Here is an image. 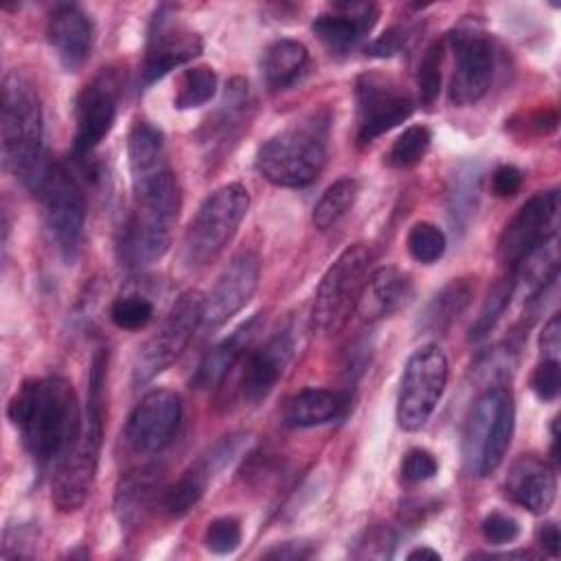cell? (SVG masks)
I'll return each instance as SVG.
<instances>
[{
	"label": "cell",
	"mask_w": 561,
	"mask_h": 561,
	"mask_svg": "<svg viewBox=\"0 0 561 561\" xmlns=\"http://www.w3.org/2000/svg\"><path fill=\"white\" fill-rule=\"evenodd\" d=\"M9 419L39 467H55L72 449L83 425L77 392L59 375L26 379L9 401Z\"/></svg>",
	"instance_id": "obj_1"
},
{
	"label": "cell",
	"mask_w": 561,
	"mask_h": 561,
	"mask_svg": "<svg viewBox=\"0 0 561 561\" xmlns=\"http://www.w3.org/2000/svg\"><path fill=\"white\" fill-rule=\"evenodd\" d=\"M131 210L116 234V254L129 270L162 259L180 215V186L171 167L131 178Z\"/></svg>",
	"instance_id": "obj_2"
},
{
	"label": "cell",
	"mask_w": 561,
	"mask_h": 561,
	"mask_svg": "<svg viewBox=\"0 0 561 561\" xmlns=\"http://www.w3.org/2000/svg\"><path fill=\"white\" fill-rule=\"evenodd\" d=\"M0 140L4 167L37 193L50 171L44 153V114L35 81L24 70H11L2 81Z\"/></svg>",
	"instance_id": "obj_3"
},
{
	"label": "cell",
	"mask_w": 561,
	"mask_h": 561,
	"mask_svg": "<svg viewBox=\"0 0 561 561\" xmlns=\"http://www.w3.org/2000/svg\"><path fill=\"white\" fill-rule=\"evenodd\" d=\"M107 370V353L99 351L90 370V394L83 425L72 449L53 467L50 500L57 511L72 513L88 500L103 443V386Z\"/></svg>",
	"instance_id": "obj_4"
},
{
	"label": "cell",
	"mask_w": 561,
	"mask_h": 561,
	"mask_svg": "<svg viewBox=\"0 0 561 561\" xmlns=\"http://www.w3.org/2000/svg\"><path fill=\"white\" fill-rule=\"evenodd\" d=\"M327 162V121L311 116L267 138L256 151V171L274 186H309Z\"/></svg>",
	"instance_id": "obj_5"
},
{
	"label": "cell",
	"mask_w": 561,
	"mask_h": 561,
	"mask_svg": "<svg viewBox=\"0 0 561 561\" xmlns=\"http://www.w3.org/2000/svg\"><path fill=\"white\" fill-rule=\"evenodd\" d=\"M515 427L513 397L504 386H489L473 403L462 432V460L471 476L493 473L511 445Z\"/></svg>",
	"instance_id": "obj_6"
},
{
	"label": "cell",
	"mask_w": 561,
	"mask_h": 561,
	"mask_svg": "<svg viewBox=\"0 0 561 561\" xmlns=\"http://www.w3.org/2000/svg\"><path fill=\"white\" fill-rule=\"evenodd\" d=\"M248 208L250 193L243 184L230 182L213 191L188 224L182 248L184 261L191 267L213 263L232 241L243 217L248 215Z\"/></svg>",
	"instance_id": "obj_7"
},
{
	"label": "cell",
	"mask_w": 561,
	"mask_h": 561,
	"mask_svg": "<svg viewBox=\"0 0 561 561\" xmlns=\"http://www.w3.org/2000/svg\"><path fill=\"white\" fill-rule=\"evenodd\" d=\"M373 252L364 243H353L337 254L316 289L311 327L324 335L340 333L357 311L359 296L368 280Z\"/></svg>",
	"instance_id": "obj_8"
},
{
	"label": "cell",
	"mask_w": 561,
	"mask_h": 561,
	"mask_svg": "<svg viewBox=\"0 0 561 561\" xmlns=\"http://www.w3.org/2000/svg\"><path fill=\"white\" fill-rule=\"evenodd\" d=\"M449 377L445 353L436 344L416 348L401 375L397 392V423L405 432H419L434 414Z\"/></svg>",
	"instance_id": "obj_9"
},
{
	"label": "cell",
	"mask_w": 561,
	"mask_h": 561,
	"mask_svg": "<svg viewBox=\"0 0 561 561\" xmlns=\"http://www.w3.org/2000/svg\"><path fill=\"white\" fill-rule=\"evenodd\" d=\"M202 305L204 296L195 289L184 291L171 305L160 329L140 346L136 355L131 370V379L136 386L151 381L182 355V351L202 327Z\"/></svg>",
	"instance_id": "obj_10"
},
{
	"label": "cell",
	"mask_w": 561,
	"mask_h": 561,
	"mask_svg": "<svg viewBox=\"0 0 561 561\" xmlns=\"http://www.w3.org/2000/svg\"><path fill=\"white\" fill-rule=\"evenodd\" d=\"M37 195L50 241L66 259H75L85 228V195L81 182L68 167L50 164Z\"/></svg>",
	"instance_id": "obj_11"
},
{
	"label": "cell",
	"mask_w": 561,
	"mask_h": 561,
	"mask_svg": "<svg viewBox=\"0 0 561 561\" xmlns=\"http://www.w3.org/2000/svg\"><path fill=\"white\" fill-rule=\"evenodd\" d=\"M412 94L392 77L381 72H364L355 81L357 140L373 142L381 134L408 121L414 112Z\"/></svg>",
	"instance_id": "obj_12"
},
{
	"label": "cell",
	"mask_w": 561,
	"mask_h": 561,
	"mask_svg": "<svg viewBox=\"0 0 561 561\" xmlns=\"http://www.w3.org/2000/svg\"><path fill=\"white\" fill-rule=\"evenodd\" d=\"M454 53V72L449 81V101L458 107L478 103L491 88L495 75V50L486 33L473 26H460L449 33Z\"/></svg>",
	"instance_id": "obj_13"
},
{
	"label": "cell",
	"mask_w": 561,
	"mask_h": 561,
	"mask_svg": "<svg viewBox=\"0 0 561 561\" xmlns=\"http://www.w3.org/2000/svg\"><path fill=\"white\" fill-rule=\"evenodd\" d=\"M121 101V75L114 68L96 72L79 92L75 105V160L88 158L110 134Z\"/></svg>",
	"instance_id": "obj_14"
},
{
	"label": "cell",
	"mask_w": 561,
	"mask_h": 561,
	"mask_svg": "<svg viewBox=\"0 0 561 561\" xmlns=\"http://www.w3.org/2000/svg\"><path fill=\"white\" fill-rule=\"evenodd\" d=\"M204 48L197 31L175 18L171 7H160L149 24L145 59H142V85H151L167 72L193 61Z\"/></svg>",
	"instance_id": "obj_15"
},
{
	"label": "cell",
	"mask_w": 561,
	"mask_h": 561,
	"mask_svg": "<svg viewBox=\"0 0 561 561\" xmlns=\"http://www.w3.org/2000/svg\"><path fill=\"white\" fill-rule=\"evenodd\" d=\"M559 191H541L533 195L504 226L497 239V259L511 272L539 243L557 237Z\"/></svg>",
	"instance_id": "obj_16"
},
{
	"label": "cell",
	"mask_w": 561,
	"mask_h": 561,
	"mask_svg": "<svg viewBox=\"0 0 561 561\" xmlns=\"http://www.w3.org/2000/svg\"><path fill=\"white\" fill-rule=\"evenodd\" d=\"M261 274V261L252 250H243L230 259L221 270L202 305L199 331L213 333L224 327L234 313H239L256 291Z\"/></svg>",
	"instance_id": "obj_17"
},
{
	"label": "cell",
	"mask_w": 561,
	"mask_h": 561,
	"mask_svg": "<svg viewBox=\"0 0 561 561\" xmlns=\"http://www.w3.org/2000/svg\"><path fill=\"white\" fill-rule=\"evenodd\" d=\"M182 421V401L173 390H149L131 410L125 438L136 454L149 456L162 451L178 434Z\"/></svg>",
	"instance_id": "obj_18"
},
{
	"label": "cell",
	"mask_w": 561,
	"mask_h": 561,
	"mask_svg": "<svg viewBox=\"0 0 561 561\" xmlns=\"http://www.w3.org/2000/svg\"><path fill=\"white\" fill-rule=\"evenodd\" d=\"M294 355L291 329L274 333L261 348L245 357L237 394L245 405L261 403L283 377L289 359Z\"/></svg>",
	"instance_id": "obj_19"
},
{
	"label": "cell",
	"mask_w": 561,
	"mask_h": 561,
	"mask_svg": "<svg viewBox=\"0 0 561 561\" xmlns=\"http://www.w3.org/2000/svg\"><path fill=\"white\" fill-rule=\"evenodd\" d=\"M46 35L59 64L66 70L77 72L92 53L94 24L83 9L75 4H61L50 13Z\"/></svg>",
	"instance_id": "obj_20"
},
{
	"label": "cell",
	"mask_w": 561,
	"mask_h": 561,
	"mask_svg": "<svg viewBox=\"0 0 561 561\" xmlns=\"http://www.w3.org/2000/svg\"><path fill=\"white\" fill-rule=\"evenodd\" d=\"M504 489L506 495L522 508L535 515L548 513L557 497L554 465L535 454L519 456L508 469Z\"/></svg>",
	"instance_id": "obj_21"
},
{
	"label": "cell",
	"mask_w": 561,
	"mask_h": 561,
	"mask_svg": "<svg viewBox=\"0 0 561 561\" xmlns=\"http://www.w3.org/2000/svg\"><path fill=\"white\" fill-rule=\"evenodd\" d=\"M377 15L379 9L373 2H333L311 28L331 53H346L375 26Z\"/></svg>",
	"instance_id": "obj_22"
},
{
	"label": "cell",
	"mask_w": 561,
	"mask_h": 561,
	"mask_svg": "<svg viewBox=\"0 0 561 561\" xmlns=\"http://www.w3.org/2000/svg\"><path fill=\"white\" fill-rule=\"evenodd\" d=\"M263 327V316L254 313L250 320H245L241 327H237L228 337L217 342L199 362L191 383L199 390L215 388L226 379V375L241 362L256 340L259 331Z\"/></svg>",
	"instance_id": "obj_23"
},
{
	"label": "cell",
	"mask_w": 561,
	"mask_h": 561,
	"mask_svg": "<svg viewBox=\"0 0 561 561\" xmlns=\"http://www.w3.org/2000/svg\"><path fill=\"white\" fill-rule=\"evenodd\" d=\"M410 296H412L410 276L394 265H383V267H377L373 274H368V280L357 302V313L366 322H375L392 316L397 309H401L410 300Z\"/></svg>",
	"instance_id": "obj_24"
},
{
	"label": "cell",
	"mask_w": 561,
	"mask_h": 561,
	"mask_svg": "<svg viewBox=\"0 0 561 561\" xmlns=\"http://www.w3.org/2000/svg\"><path fill=\"white\" fill-rule=\"evenodd\" d=\"M164 495L162 473L156 467H142L121 478L114 495V511L125 526H138Z\"/></svg>",
	"instance_id": "obj_25"
},
{
	"label": "cell",
	"mask_w": 561,
	"mask_h": 561,
	"mask_svg": "<svg viewBox=\"0 0 561 561\" xmlns=\"http://www.w3.org/2000/svg\"><path fill=\"white\" fill-rule=\"evenodd\" d=\"M346 408V394L324 388H302L285 401L283 421L287 427H316L342 416Z\"/></svg>",
	"instance_id": "obj_26"
},
{
	"label": "cell",
	"mask_w": 561,
	"mask_h": 561,
	"mask_svg": "<svg viewBox=\"0 0 561 561\" xmlns=\"http://www.w3.org/2000/svg\"><path fill=\"white\" fill-rule=\"evenodd\" d=\"M309 64V50L298 39H276L272 42L261 61L263 81L270 90H285L294 85Z\"/></svg>",
	"instance_id": "obj_27"
},
{
	"label": "cell",
	"mask_w": 561,
	"mask_h": 561,
	"mask_svg": "<svg viewBox=\"0 0 561 561\" xmlns=\"http://www.w3.org/2000/svg\"><path fill=\"white\" fill-rule=\"evenodd\" d=\"M127 164L129 175H147L169 167L164 136L147 121H136L127 134Z\"/></svg>",
	"instance_id": "obj_28"
},
{
	"label": "cell",
	"mask_w": 561,
	"mask_h": 561,
	"mask_svg": "<svg viewBox=\"0 0 561 561\" xmlns=\"http://www.w3.org/2000/svg\"><path fill=\"white\" fill-rule=\"evenodd\" d=\"M471 296H473L471 278H454L425 307V311L419 320L421 329L430 331V333L445 331L469 307Z\"/></svg>",
	"instance_id": "obj_29"
},
{
	"label": "cell",
	"mask_w": 561,
	"mask_h": 561,
	"mask_svg": "<svg viewBox=\"0 0 561 561\" xmlns=\"http://www.w3.org/2000/svg\"><path fill=\"white\" fill-rule=\"evenodd\" d=\"M213 478L210 469L199 458L193 467H188L171 486L164 489L162 506L171 517H184L204 495L208 480Z\"/></svg>",
	"instance_id": "obj_30"
},
{
	"label": "cell",
	"mask_w": 561,
	"mask_h": 561,
	"mask_svg": "<svg viewBox=\"0 0 561 561\" xmlns=\"http://www.w3.org/2000/svg\"><path fill=\"white\" fill-rule=\"evenodd\" d=\"M359 193V184L355 178H340L335 180L316 202L313 206V226L318 230H329L333 228L353 206L355 197Z\"/></svg>",
	"instance_id": "obj_31"
},
{
	"label": "cell",
	"mask_w": 561,
	"mask_h": 561,
	"mask_svg": "<svg viewBox=\"0 0 561 561\" xmlns=\"http://www.w3.org/2000/svg\"><path fill=\"white\" fill-rule=\"evenodd\" d=\"M217 92V75L210 66H193L182 72L173 105L178 110H191L208 103Z\"/></svg>",
	"instance_id": "obj_32"
},
{
	"label": "cell",
	"mask_w": 561,
	"mask_h": 561,
	"mask_svg": "<svg viewBox=\"0 0 561 561\" xmlns=\"http://www.w3.org/2000/svg\"><path fill=\"white\" fill-rule=\"evenodd\" d=\"M432 142V131L425 125L405 127L386 153V164L394 169H410L423 160Z\"/></svg>",
	"instance_id": "obj_33"
},
{
	"label": "cell",
	"mask_w": 561,
	"mask_h": 561,
	"mask_svg": "<svg viewBox=\"0 0 561 561\" xmlns=\"http://www.w3.org/2000/svg\"><path fill=\"white\" fill-rule=\"evenodd\" d=\"M405 245H408V252L414 261H419L423 265H432L445 254L447 237L436 224L416 221L408 232Z\"/></svg>",
	"instance_id": "obj_34"
},
{
	"label": "cell",
	"mask_w": 561,
	"mask_h": 561,
	"mask_svg": "<svg viewBox=\"0 0 561 561\" xmlns=\"http://www.w3.org/2000/svg\"><path fill=\"white\" fill-rule=\"evenodd\" d=\"M443 42H432L419 64L416 70V88H419V101L425 107H432L440 92V79H443Z\"/></svg>",
	"instance_id": "obj_35"
},
{
	"label": "cell",
	"mask_w": 561,
	"mask_h": 561,
	"mask_svg": "<svg viewBox=\"0 0 561 561\" xmlns=\"http://www.w3.org/2000/svg\"><path fill=\"white\" fill-rule=\"evenodd\" d=\"M511 296H513V278L495 283V287L489 291V296H486V300L482 305L480 316L476 318V322L471 327V333H469L471 342H478V340H482V337H486L491 333V329L495 327V322L500 320V316L508 307Z\"/></svg>",
	"instance_id": "obj_36"
},
{
	"label": "cell",
	"mask_w": 561,
	"mask_h": 561,
	"mask_svg": "<svg viewBox=\"0 0 561 561\" xmlns=\"http://www.w3.org/2000/svg\"><path fill=\"white\" fill-rule=\"evenodd\" d=\"M153 318V305L145 296H121L110 307V320L118 329L138 331L145 329Z\"/></svg>",
	"instance_id": "obj_37"
},
{
	"label": "cell",
	"mask_w": 561,
	"mask_h": 561,
	"mask_svg": "<svg viewBox=\"0 0 561 561\" xmlns=\"http://www.w3.org/2000/svg\"><path fill=\"white\" fill-rule=\"evenodd\" d=\"M241 543V524L237 517L224 515L213 519L204 533V546L213 554H230Z\"/></svg>",
	"instance_id": "obj_38"
},
{
	"label": "cell",
	"mask_w": 561,
	"mask_h": 561,
	"mask_svg": "<svg viewBox=\"0 0 561 561\" xmlns=\"http://www.w3.org/2000/svg\"><path fill=\"white\" fill-rule=\"evenodd\" d=\"M438 473V460L432 451L423 447L410 449L401 460V478L408 484H419Z\"/></svg>",
	"instance_id": "obj_39"
},
{
	"label": "cell",
	"mask_w": 561,
	"mask_h": 561,
	"mask_svg": "<svg viewBox=\"0 0 561 561\" xmlns=\"http://www.w3.org/2000/svg\"><path fill=\"white\" fill-rule=\"evenodd\" d=\"M530 388L541 401H554L561 390V370H559V359H548L543 357L530 377Z\"/></svg>",
	"instance_id": "obj_40"
},
{
	"label": "cell",
	"mask_w": 561,
	"mask_h": 561,
	"mask_svg": "<svg viewBox=\"0 0 561 561\" xmlns=\"http://www.w3.org/2000/svg\"><path fill=\"white\" fill-rule=\"evenodd\" d=\"M519 535V524L517 519L504 515V513H491L482 519V537L489 543H511Z\"/></svg>",
	"instance_id": "obj_41"
},
{
	"label": "cell",
	"mask_w": 561,
	"mask_h": 561,
	"mask_svg": "<svg viewBox=\"0 0 561 561\" xmlns=\"http://www.w3.org/2000/svg\"><path fill=\"white\" fill-rule=\"evenodd\" d=\"M410 37H412V31L408 26H390L366 50L373 57H392L405 48Z\"/></svg>",
	"instance_id": "obj_42"
},
{
	"label": "cell",
	"mask_w": 561,
	"mask_h": 561,
	"mask_svg": "<svg viewBox=\"0 0 561 561\" xmlns=\"http://www.w3.org/2000/svg\"><path fill=\"white\" fill-rule=\"evenodd\" d=\"M524 184V173L513 167V164H500L495 171H493V178H491V188L497 197H513L519 193Z\"/></svg>",
	"instance_id": "obj_43"
},
{
	"label": "cell",
	"mask_w": 561,
	"mask_h": 561,
	"mask_svg": "<svg viewBox=\"0 0 561 561\" xmlns=\"http://www.w3.org/2000/svg\"><path fill=\"white\" fill-rule=\"evenodd\" d=\"M364 550L359 552V557H390L392 548H394V535L390 528H373L370 533H366V541L359 543Z\"/></svg>",
	"instance_id": "obj_44"
},
{
	"label": "cell",
	"mask_w": 561,
	"mask_h": 561,
	"mask_svg": "<svg viewBox=\"0 0 561 561\" xmlns=\"http://www.w3.org/2000/svg\"><path fill=\"white\" fill-rule=\"evenodd\" d=\"M539 348H541L543 357L559 359V348H561V320H559V313H552L550 320L543 324V331L539 335Z\"/></svg>",
	"instance_id": "obj_45"
},
{
	"label": "cell",
	"mask_w": 561,
	"mask_h": 561,
	"mask_svg": "<svg viewBox=\"0 0 561 561\" xmlns=\"http://www.w3.org/2000/svg\"><path fill=\"white\" fill-rule=\"evenodd\" d=\"M311 554V546L305 541H283L274 548H270L263 557L265 559H278V561H296Z\"/></svg>",
	"instance_id": "obj_46"
},
{
	"label": "cell",
	"mask_w": 561,
	"mask_h": 561,
	"mask_svg": "<svg viewBox=\"0 0 561 561\" xmlns=\"http://www.w3.org/2000/svg\"><path fill=\"white\" fill-rule=\"evenodd\" d=\"M537 539H539V546L543 548V552H548L550 557H559L561 535H559V528H557L554 522L541 524L539 530H537Z\"/></svg>",
	"instance_id": "obj_47"
},
{
	"label": "cell",
	"mask_w": 561,
	"mask_h": 561,
	"mask_svg": "<svg viewBox=\"0 0 561 561\" xmlns=\"http://www.w3.org/2000/svg\"><path fill=\"white\" fill-rule=\"evenodd\" d=\"M530 125L537 129V134H550L557 127V112L554 110H541L530 118Z\"/></svg>",
	"instance_id": "obj_48"
},
{
	"label": "cell",
	"mask_w": 561,
	"mask_h": 561,
	"mask_svg": "<svg viewBox=\"0 0 561 561\" xmlns=\"http://www.w3.org/2000/svg\"><path fill=\"white\" fill-rule=\"evenodd\" d=\"M408 559H410V561H414V559H430V561H438V559H440V554H438L436 550H432V548H414V550H410V552H408Z\"/></svg>",
	"instance_id": "obj_49"
}]
</instances>
